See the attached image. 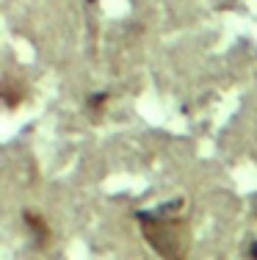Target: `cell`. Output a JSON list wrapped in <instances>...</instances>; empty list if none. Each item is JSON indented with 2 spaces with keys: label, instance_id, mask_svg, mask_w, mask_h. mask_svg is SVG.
Instances as JSON below:
<instances>
[{
  "label": "cell",
  "instance_id": "cell-1",
  "mask_svg": "<svg viewBox=\"0 0 257 260\" xmlns=\"http://www.w3.org/2000/svg\"><path fill=\"white\" fill-rule=\"evenodd\" d=\"M138 224L146 244L161 257H186L191 233L182 219H169L163 213H138Z\"/></svg>",
  "mask_w": 257,
  "mask_h": 260
},
{
  "label": "cell",
  "instance_id": "cell-2",
  "mask_svg": "<svg viewBox=\"0 0 257 260\" xmlns=\"http://www.w3.org/2000/svg\"><path fill=\"white\" fill-rule=\"evenodd\" d=\"M22 219H25V224H28V230H30V235H33L36 244H39V246H47V244H50V230H47V221L42 219L39 213L25 210V213H22Z\"/></svg>",
  "mask_w": 257,
  "mask_h": 260
},
{
  "label": "cell",
  "instance_id": "cell-3",
  "mask_svg": "<svg viewBox=\"0 0 257 260\" xmlns=\"http://www.w3.org/2000/svg\"><path fill=\"white\" fill-rule=\"evenodd\" d=\"M3 103H6V108H17L22 100H25V86L20 83V80H14V78H6L3 80Z\"/></svg>",
  "mask_w": 257,
  "mask_h": 260
}]
</instances>
